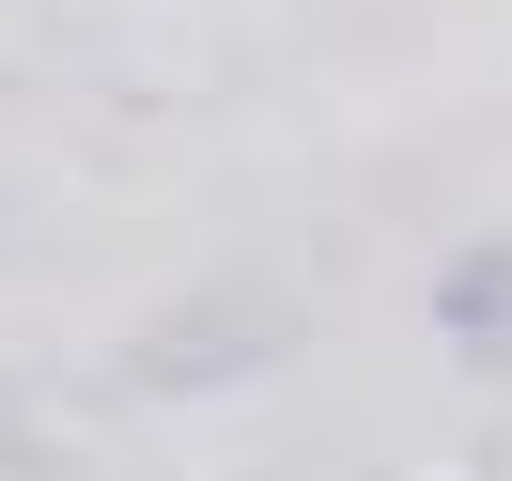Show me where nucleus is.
Returning <instances> with one entry per match:
<instances>
[{
    "label": "nucleus",
    "instance_id": "1",
    "mask_svg": "<svg viewBox=\"0 0 512 481\" xmlns=\"http://www.w3.org/2000/svg\"><path fill=\"white\" fill-rule=\"evenodd\" d=\"M264 342H280V295H202L187 326L140 342V388H202V373H233V357H264Z\"/></svg>",
    "mask_w": 512,
    "mask_h": 481
},
{
    "label": "nucleus",
    "instance_id": "2",
    "mask_svg": "<svg viewBox=\"0 0 512 481\" xmlns=\"http://www.w3.org/2000/svg\"><path fill=\"white\" fill-rule=\"evenodd\" d=\"M435 326H450L466 357H497V373H512V233H481V249L435 264Z\"/></svg>",
    "mask_w": 512,
    "mask_h": 481
}]
</instances>
